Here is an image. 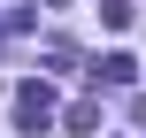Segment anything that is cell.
<instances>
[{
	"label": "cell",
	"instance_id": "obj_4",
	"mask_svg": "<svg viewBox=\"0 0 146 138\" xmlns=\"http://www.w3.org/2000/svg\"><path fill=\"white\" fill-rule=\"evenodd\" d=\"M131 115H139V123H146V100H131Z\"/></svg>",
	"mask_w": 146,
	"mask_h": 138
},
{
	"label": "cell",
	"instance_id": "obj_1",
	"mask_svg": "<svg viewBox=\"0 0 146 138\" xmlns=\"http://www.w3.org/2000/svg\"><path fill=\"white\" fill-rule=\"evenodd\" d=\"M54 115H62V108H54V85H46V77H23V85H15V131H46Z\"/></svg>",
	"mask_w": 146,
	"mask_h": 138
},
{
	"label": "cell",
	"instance_id": "obj_3",
	"mask_svg": "<svg viewBox=\"0 0 146 138\" xmlns=\"http://www.w3.org/2000/svg\"><path fill=\"white\" fill-rule=\"evenodd\" d=\"M62 131H69V138H92V131H100V100H77V108H62Z\"/></svg>",
	"mask_w": 146,
	"mask_h": 138
},
{
	"label": "cell",
	"instance_id": "obj_2",
	"mask_svg": "<svg viewBox=\"0 0 146 138\" xmlns=\"http://www.w3.org/2000/svg\"><path fill=\"white\" fill-rule=\"evenodd\" d=\"M92 85L123 92V85H139V61H131V54H100V61H92Z\"/></svg>",
	"mask_w": 146,
	"mask_h": 138
}]
</instances>
